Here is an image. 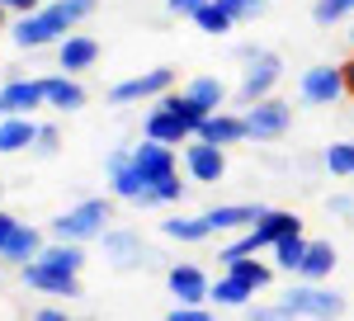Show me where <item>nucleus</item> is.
<instances>
[{"label": "nucleus", "instance_id": "48", "mask_svg": "<svg viewBox=\"0 0 354 321\" xmlns=\"http://www.w3.org/2000/svg\"><path fill=\"white\" fill-rule=\"evenodd\" d=\"M0 80H5V71H0Z\"/></svg>", "mask_w": 354, "mask_h": 321}, {"label": "nucleus", "instance_id": "22", "mask_svg": "<svg viewBox=\"0 0 354 321\" xmlns=\"http://www.w3.org/2000/svg\"><path fill=\"white\" fill-rule=\"evenodd\" d=\"M250 302H255V288H250V284H241L236 274H227V269H222L218 279H213L208 307H218V312H222V307H227V312H245Z\"/></svg>", "mask_w": 354, "mask_h": 321}, {"label": "nucleus", "instance_id": "41", "mask_svg": "<svg viewBox=\"0 0 354 321\" xmlns=\"http://www.w3.org/2000/svg\"><path fill=\"white\" fill-rule=\"evenodd\" d=\"M28 321H71V312H66V307H38Z\"/></svg>", "mask_w": 354, "mask_h": 321}, {"label": "nucleus", "instance_id": "34", "mask_svg": "<svg viewBox=\"0 0 354 321\" xmlns=\"http://www.w3.org/2000/svg\"><path fill=\"white\" fill-rule=\"evenodd\" d=\"M241 317H245V321H298L288 307H283V302H279V297H274V302H250Z\"/></svg>", "mask_w": 354, "mask_h": 321}, {"label": "nucleus", "instance_id": "23", "mask_svg": "<svg viewBox=\"0 0 354 321\" xmlns=\"http://www.w3.org/2000/svg\"><path fill=\"white\" fill-rule=\"evenodd\" d=\"M180 90H185L203 113H218V109L232 104V90H227V80H222V76H189Z\"/></svg>", "mask_w": 354, "mask_h": 321}, {"label": "nucleus", "instance_id": "3", "mask_svg": "<svg viewBox=\"0 0 354 321\" xmlns=\"http://www.w3.org/2000/svg\"><path fill=\"white\" fill-rule=\"evenodd\" d=\"M279 302L298 321H340L350 312V302H345V293H340L335 284H307V279L288 284V288L279 293Z\"/></svg>", "mask_w": 354, "mask_h": 321}, {"label": "nucleus", "instance_id": "25", "mask_svg": "<svg viewBox=\"0 0 354 321\" xmlns=\"http://www.w3.org/2000/svg\"><path fill=\"white\" fill-rule=\"evenodd\" d=\"M161 237L180 241V246H203V241H213V227L203 222V213H170L161 222Z\"/></svg>", "mask_w": 354, "mask_h": 321}, {"label": "nucleus", "instance_id": "10", "mask_svg": "<svg viewBox=\"0 0 354 321\" xmlns=\"http://www.w3.org/2000/svg\"><path fill=\"white\" fill-rule=\"evenodd\" d=\"M180 170L189 185H222L227 180V147H213L203 137H194L180 147Z\"/></svg>", "mask_w": 354, "mask_h": 321}, {"label": "nucleus", "instance_id": "18", "mask_svg": "<svg viewBox=\"0 0 354 321\" xmlns=\"http://www.w3.org/2000/svg\"><path fill=\"white\" fill-rule=\"evenodd\" d=\"M48 246V227H38V222H19L15 227V237L0 246V265L10 269H24L28 260H38V250Z\"/></svg>", "mask_w": 354, "mask_h": 321}, {"label": "nucleus", "instance_id": "12", "mask_svg": "<svg viewBox=\"0 0 354 321\" xmlns=\"http://www.w3.org/2000/svg\"><path fill=\"white\" fill-rule=\"evenodd\" d=\"M19 284L33 288V293H48V297H81L85 293L81 274L57 269V265H43V260H28V265L19 269Z\"/></svg>", "mask_w": 354, "mask_h": 321}, {"label": "nucleus", "instance_id": "2", "mask_svg": "<svg viewBox=\"0 0 354 321\" xmlns=\"http://www.w3.org/2000/svg\"><path fill=\"white\" fill-rule=\"evenodd\" d=\"M113 208H118V199L113 194H90V199H76L66 213L48 217V237L53 241H100L104 232L113 227Z\"/></svg>", "mask_w": 354, "mask_h": 321}, {"label": "nucleus", "instance_id": "15", "mask_svg": "<svg viewBox=\"0 0 354 321\" xmlns=\"http://www.w3.org/2000/svg\"><path fill=\"white\" fill-rule=\"evenodd\" d=\"M0 104H5V113H28V118H38V109H48V100H43V80L10 71V76L0 80Z\"/></svg>", "mask_w": 354, "mask_h": 321}, {"label": "nucleus", "instance_id": "4", "mask_svg": "<svg viewBox=\"0 0 354 321\" xmlns=\"http://www.w3.org/2000/svg\"><path fill=\"white\" fill-rule=\"evenodd\" d=\"M180 85V71L175 66H151V71H137L128 80H113L109 90H104V100L113 109H133V104H151V100H161L165 90H175Z\"/></svg>", "mask_w": 354, "mask_h": 321}, {"label": "nucleus", "instance_id": "47", "mask_svg": "<svg viewBox=\"0 0 354 321\" xmlns=\"http://www.w3.org/2000/svg\"><path fill=\"white\" fill-rule=\"evenodd\" d=\"M0 118H5V104H0Z\"/></svg>", "mask_w": 354, "mask_h": 321}, {"label": "nucleus", "instance_id": "17", "mask_svg": "<svg viewBox=\"0 0 354 321\" xmlns=\"http://www.w3.org/2000/svg\"><path fill=\"white\" fill-rule=\"evenodd\" d=\"M270 203H213L203 208V222L213 227V237H236V232H250L260 217H265Z\"/></svg>", "mask_w": 354, "mask_h": 321}, {"label": "nucleus", "instance_id": "7", "mask_svg": "<svg viewBox=\"0 0 354 321\" xmlns=\"http://www.w3.org/2000/svg\"><path fill=\"white\" fill-rule=\"evenodd\" d=\"M95 246H100V255H104V265H109V269H142V265H156V260H161V255L142 241L137 227H118V222H113Z\"/></svg>", "mask_w": 354, "mask_h": 321}, {"label": "nucleus", "instance_id": "46", "mask_svg": "<svg viewBox=\"0 0 354 321\" xmlns=\"http://www.w3.org/2000/svg\"><path fill=\"white\" fill-rule=\"evenodd\" d=\"M0 208H5V180H0Z\"/></svg>", "mask_w": 354, "mask_h": 321}, {"label": "nucleus", "instance_id": "42", "mask_svg": "<svg viewBox=\"0 0 354 321\" xmlns=\"http://www.w3.org/2000/svg\"><path fill=\"white\" fill-rule=\"evenodd\" d=\"M15 227H19V217L10 213V208H0V246H5V241L15 237Z\"/></svg>", "mask_w": 354, "mask_h": 321}, {"label": "nucleus", "instance_id": "1", "mask_svg": "<svg viewBox=\"0 0 354 321\" xmlns=\"http://www.w3.org/2000/svg\"><path fill=\"white\" fill-rule=\"evenodd\" d=\"M95 10H100V0H48L43 10L10 19V43H15V48H24V53L57 48V43H62L76 24H85Z\"/></svg>", "mask_w": 354, "mask_h": 321}, {"label": "nucleus", "instance_id": "14", "mask_svg": "<svg viewBox=\"0 0 354 321\" xmlns=\"http://www.w3.org/2000/svg\"><path fill=\"white\" fill-rule=\"evenodd\" d=\"M57 57V71H66V76H85V71H95V62L104 57V48H100V38L95 33H66L62 43L53 48Z\"/></svg>", "mask_w": 354, "mask_h": 321}, {"label": "nucleus", "instance_id": "24", "mask_svg": "<svg viewBox=\"0 0 354 321\" xmlns=\"http://www.w3.org/2000/svg\"><path fill=\"white\" fill-rule=\"evenodd\" d=\"M335 265H340V250H335L330 241H307V255H302L298 279H307V284H330Z\"/></svg>", "mask_w": 354, "mask_h": 321}, {"label": "nucleus", "instance_id": "9", "mask_svg": "<svg viewBox=\"0 0 354 321\" xmlns=\"http://www.w3.org/2000/svg\"><path fill=\"white\" fill-rule=\"evenodd\" d=\"M104 185H109V194L118 199V203H142V194H147V175L137 170L133 160V147H113V152H104Z\"/></svg>", "mask_w": 354, "mask_h": 321}, {"label": "nucleus", "instance_id": "19", "mask_svg": "<svg viewBox=\"0 0 354 321\" xmlns=\"http://www.w3.org/2000/svg\"><path fill=\"white\" fill-rule=\"evenodd\" d=\"M133 160H137V170L147 175V189L180 170V152H175V147H161V142H151V137L133 142Z\"/></svg>", "mask_w": 354, "mask_h": 321}, {"label": "nucleus", "instance_id": "43", "mask_svg": "<svg viewBox=\"0 0 354 321\" xmlns=\"http://www.w3.org/2000/svg\"><path fill=\"white\" fill-rule=\"evenodd\" d=\"M340 76H345V100H354V53L340 62Z\"/></svg>", "mask_w": 354, "mask_h": 321}, {"label": "nucleus", "instance_id": "16", "mask_svg": "<svg viewBox=\"0 0 354 321\" xmlns=\"http://www.w3.org/2000/svg\"><path fill=\"white\" fill-rule=\"evenodd\" d=\"M43 80V100H48V109L53 113H81L85 104H90V90H85L81 76H66V71H48Z\"/></svg>", "mask_w": 354, "mask_h": 321}, {"label": "nucleus", "instance_id": "8", "mask_svg": "<svg viewBox=\"0 0 354 321\" xmlns=\"http://www.w3.org/2000/svg\"><path fill=\"white\" fill-rule=\"evenodd\" d=\"M345 100V76H340V62H317L298 76V104L307 109H330Z\"/></svg>", "mask_w": 354, "mask_h": 321}, {"label": "nucleus", "instance_id": "35", "mask_svg": "<svg viewBox=\"0 0 354 321\" xmlns=\"http://www.w3.org/2000/svg\"><path fill=\"white\" fill-rule=\"evenodd\" d=\"M227 5V15L236 19V24H255L265 10H270V0H222Z\"/></svg>", "mask_w": 354, "mask_h": 321}, {"label": "nucleus", "instance_id": "30", "mask_svg": "<svg viewBox=\"0 0 354 321\" xmlns=\"http://www.w3.org/2000/svg\"><path fill=\"white\" fill-rule=\"evenodd\" d=\"M194 28H198V33H208V38H227V33L236 28V19L227 15V5H222V0H208V5L194 15Z\"/></svg>", "mask_w": 354, "mask_h": 321}, {"label": "nucleus", "instance_id": "11", "mask_svg": "<svg viewBox=\"0 0 354 321\" xmlns=\"http://www.w3.org/2000/svg\"><path fill=\"white\" fill-rule=\"evenodd\" d=\"M165 288L180 307H208V293H213V274L194 260H175L165 265Z\"/></svg>", "mask_w": 354, "mask_h": 321}, {"label": "nucleus", "instance_id": "27", "mask_svg": "<svg viewBox=\"0 0 354 321\" xmlns=\"http://www.w3.org/2000/svg\"><path fill=\"white\" fill-rule=\"evenodd\" d=\"M38 260H43V265H57V269H71V274H81L90 255H85L81 241H53V237H48V246L38 250Z\"/></svg>", "mask_w": 354, "mask_h": 321}, {"label": "nucleus", "instance_id": "49", "mask_svg": "<svg viewBox=\"0 0 354 321\" xmlns=\"http://www.w3.org/2000/svg\"><path fill=\"white\" fill-rule=\"evenodd\" d=\"M165 321H170V317H165Z\"/></svg>", "mask_w": 354, "mask_h": 321}, {"label": "nucleus", "instance_id": "28", "mask_svg": "<svg viewBox=\"0 0 354 321\" xmlns=\"http://www.w3.org/2000/svg\"><path fill=\"white\" fill-rule=\"evenodd\" d=\"M227 274H236V279H241V284H250L255 293H265V288L274 284V274H279V269L265 265V260H255V255H241V260H232V265H227Z\"/></svg>", "mask_w": 354, "mask_h": 321}, {"label": "nucleus", "instance_id": "29", "mask_svg": "<svg viewBox=\"0 0 354 321\" xmlns=\"http://www.w3.org/2000/svg\"><path fill=\"white\" fill-rule=\"evenodd\" d=\"M322 170H326L330 180H354V137L322 147Z\"/></svg>", "mask_w": 354, "mask_h": 321}, {"label": "nucleus", "instance_id": "5", "mask_svg": "<svg viewBox=\"0 0 354 321\" xmlns=\"http://www.w3.org/2000/svg\"><path fill=\"white\" fill-rule=\"evenodd\" d=\"M241 118H245V137H250L255 147H274V142H283V137L293 133V104L279 100V95L241 109Z\"/></svg>", "mask_w": 354, "mask_h": 321}, {"label": "nucleus", "instance_id": "13", "mask_svg": "<svg viewBox=\"0 0 354 321\" xmlns=\"http://www.w3.org/2000/svg\"><path fill=\"white\" fill-rule=\"evenodd\" d=\"M142 137H151V142H161V147H185V142H194L198 137V128L194 123H185L175 109L165 104H147V113H142Z\"/></svg>", "mask_w": 354, "mask_h": 321}, {"label": "nucleus", "instance_id": "40", "mask_svg": "<svg viewBox=\"0 0 354 321\" xmlns=\"http://www.w3.org/2000/svg\"><path fill=\"white\" fill-rule=\"evenodd\" d=\"M260 53H265V43H236V48H232V57H236L241 66H245V62H255Z\"/></svg>", "mask_w": 354, "mask_h": 321}, {"label": "nucleus", "instance_id": "37", "mask_svg": "<svg viewBox=\"0 0 354 321\" xmlns=\"http://www.w3.org/2000/svg\"><path fill=\"white\" fill-rule=\"evenodd\" d=\"M203 5H208V0H165V15H175V19H194Z\"/></svg>", "mask_w": 354, "mask_h": 321}, {"label": "nucleus", "instance_id": "6", "mask_svg": "<svg viewBox=\"0 0 354 321\" xmlns=\"http://www.w3.org/2000/svg\"><path fill=\"white\" fill-rule=\"evenodd\" d=\"M279 80H283V57L274 53V48H265L255 62H245L232 100H236V109H250V104H260V100H270L274 90H279Z\"/></svg>", "mask_w": 354, "mask_h": 321}, {"label": "nucleus", "instance_id": "39", "mask_svg": "<svg viewBox=\"0 0 354 321\" xmlns=\"http://www.w3.org/2000/svg\"><path fill=\"white\" fill-rule=\"evenodd\" d=\"M5 10H10V19H19V15H33V10H43L48 0H0Z\"/></svg>", "mask_w": 354, "mask_h": 321}, {"label": "nucleus", "instance_id": "31", "mask_svg": "<svg viewBox=\"0 0 354 321\" xmlns=\"http://www.w3.org/2000/svg\"><path fill=\"white\" fill-rule=\"evenodd\" d=\"M270 255H274V269H279V274H298V269H302V255H307V237L298 232V237L274 241Z\"/></svg>", "mask_w": 354, "mask_h": 321}, {"label": "nucleus", "instance_id": "38", "mask_svg": "<svg viewBox=\"0 0 354 321\" xmlns=\"http://www.w3.org/2000/svg\"><path fill=\"white\" fill-rule=\"evenodd\" d=\"M165 317H170V321H218L213 312H208V307H180V302H175Z\"/></svg>", "mask_w": 354, "mask_h": 321}, {"label": "nucleus", "instance_id": "44", "mask_svg": "<svg viewBox=\"0 0 354 321\" xmlns=\"http://www.w3.org/2000/svg\"><path fill=\"white\" fill-rule=\"evenodd\" d=\"M0 33H10V10L0 5Z\"/></svg>", "mask_w": 354, "mask_h": 321}, {"label": "nucleus", "instance_id": "26", "mask_svg": "<svg viewBox=\"0 0 354 321\" xmlns=\"http://www.w3.org/2000/svg\"><path fill=\"white\" fill-rule=\"evenodd\" d=\"M189 199V180L175 170V175H165V180H156V185L142 194V203H137V213H151V208H180Z\"/></svg>", "mask_w": 354, "mask_h": 321}, {"label": "nucleus", "instance_id": "32", "mask_svg": "<svg viewBox=\"0 0 354 321\" xmlns=\"http://www.w3.org/2000/svg\"><path fill=\"white\" fill-rule=\"evenodd\" d=\"M354 19V0H317L312 5V24L317 28H335Z\"/></svg>", "mask_w": 354, "mask_h": 321}, {"label": "nucleus", "instance_id": "33", "mask_svg": "<svg viewBox=\"0 0 354 321\" xmlns=\"http://www.w3.org/2000/svg\"><path fill=\"white\" fill-rule=\"evenodd\" d=\"M62 152V128H57L53 118H38V137H33V160H53Z\"/></svg>", "mask_w": 354, "mask_h": 321}, {"label": "nucleus", "instance_id": "45", "mask_svg": "<svg viewBox=\"0 0 354 321\" xmlns=\"http://www.w3.org/2000/svg\"><path fill=\"white\" fill-rule=\"evenodd\" d=\"M345 43H350V53H354V19H350V33H345Z\"/></svg>", "mask_w": 354, "mask_h": 321}, {"label": "nucleus", "instance_id": "36", "mask_svg": "<svg viewBox=\"0 0 354 321\" xmlns=\"http://www.w3.org/2000/svg\"><path fill=\"white\" fill-rule=\"evenodd\" d=\"M326 213L354 222V194H330V199H326Z\"/></svg>", "mask_w": 354, "mask_h": 321}, {"label": "nucleus", "instance_id": "20", "mask_svg": "<svg viewBox=\"0 0 354 321\" xmlns=\"http://www.w3.org/2000/svg\"><path fill=\"white\" fill-rule=\"evenodd\" d=\"M198 137L203 142H213V147H241V142H250L245 137V118H241V109H218V113H208L203 123H198Z\"/></svg>", "mask_w": 354, "mask_h": 321}, {"label": "nucleus", "instance_id": "21", "mask_svg": "<svg viewBox=\"0 0 354 321\" xmlns=\"http://www.w3.org/2000/svg\"><path fill=\"white\" fill-rule=\"evenodd\" d=\"M33 137H38V118H28V113H5V118H0V156L33 152Z\"/></svg>", "mask_w": 354, "mask_h": 321}]
</instances>
